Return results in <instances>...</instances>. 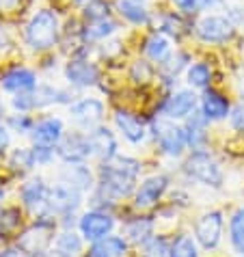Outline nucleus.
<instances>
[{"instance_id":"nucleus-1","label":"nucleus","mask_w":244,"mask_h":257,"mask_svg":"<svg viewBox=\"0 0 244 257\" xmlns=\"http://www.w3.org/2000/svg\"><path fill=\"white\" fill-rule=\"evenodd\" d=\"M141 173V164L126 158V156H114L112 160H106L104 167L99 169V190L97 195L102 199H114L128 197L136 186V180H139Z\"/></svg>"},{"instance_id":"nucleus-2","label":"nucleus","mask_w":244,"mask_h":257,"mask_svg":"<svg viewBox=\"0 0 244 257\" xmlns=\"http://www.w3.org/2000/svg\"><path fill=\"white\" fill-rule=\"evenodd\" d=\"M59 31H61V22L59 16L50 9L39 11L37 16H33V20L26 26V44L31 46L35 52L48 50L56 44L59 39Z\"/></svg>"},{"instance_id":"nucleus-3","label":"nucleus","mask_w":244,"mask_h":257,"mask_svg":"<svg viewBox=\"0 0 244 257\" xmlns=\"http://www.w3.org/2000/svg\"><path fill=\"white\" fill-rule=\"evenodd\" d=\"M54 235V220H48V216H39L31 229H26L18 240V248L28 257H41L52 242Z\"/></svg>"},{"instance_id":"nucleus-4","label":"nucleus","mask_w":244,"mask_h":257,"mask_svg":"<svg viewBox=\"0 0 244 257\" xmlns=\"http://www.w3.org/2000/svg\"><path fill=\"white\" fill-rule=\"evenodd\" d=\"M184 171L188 173L192 180H197L205 186H212V188H218L222 184V171L218 167V162L212 158L210 154L205 152H195L184 164Z\"/></svg>"},{"instance_id":"nucleus-5","label":"nucleus","mask_w":244,"mask_h":257,"mask_svg":"<svg viewBox=\"0 0 244 257\" xmlns=\"http://www.w3.org/2000/svg\"><path fill=\"white\" fill-rule=\"evenodd\" d=\"M69 93L67 91H61V89H54V87H37V91H26V93H16L13 97V106L20 110V112H26V110H33V108H44V106L50 104H63V102H69Z\"/></svg>"},{"instance_id":"nucleus-6","label":"nucleus","mask_w":244,"mask_h":257,"mask_svg":"<svg viewBox=\"0 0 244 257\" xmlns=\"http://www.w3.org/2000/svg\"><path fill=\"white\" fill-rule=\"evenodd\" d=\"M82 190L71 186L67 182H59L54 188H50V214H59L63 218H69L82 203Z\"/></svg>"},{"instance_id":"nucleus-7","label":"nucleus","mask_w":244,"mask_h":257,"mask_svg":"<svg viewBox=\"0 0 244 257\" xmlns=\"http://www.w3.org/2000/svg\"><path fill=\"white\" fill-rule=\"evenodd\" d=\"M197 35L205 44H225L233 37V22L225 16H205L197 24Z\"/></svg>"},{"instance_id":"nucleus-8","label":"nucleus","mask_w":244,"mask_h":257,"mask_svg":"<svg viewBox=\"0 0 244 257\" xmlns=\"http://www.w3.org/2000/svg\"><path fill=\"white\" fill-rule=\"evenodd\" d=\"M22 203L26 205L31 212H37L39 216H48L50 214V188L44 184L41 177L28 180L22 190H20Z\"/></svg>"},{"instance_id":"nucleus-9","label":"nucleus","mask_w":244,"mask_h":257,"mask_svg":"<svg viewBox=\"0 0 244 257\" xmlns=\"http://www.w3.org/2000/svg\"><path fill=\"white\" fill-rule=\"evenodd\" d=\"M80 233L84 240H91V242H97V240H104L106 235L112 231L114 227V220L110 214H106L102 210H93L87 212L80 216Z\"/></svg>"},{"instance_id":"nucleus-10","label":"nucleus","mask_w":244,"mask_h":257,"mask_svg":"<svg viewBox=\"0 0 244 257\" xmlns=\"http://www.w3.org/2000/svg\"><path fill=\"white\" fill-rule=\"evenodd\" d=\"M222 235V214L207 212L195 225V238L203 248H216Z\"/></svg>"},{"instance_id":"nucleus-11","label":"nucleus","mask_w":244,"mask_h":257,"mask_svg":"<svg viewBox=\"0 0 244 257\" xmlns=\"http://www.w3.org/2000/svg\"><path fill=\"white\" fill-rule=\"evenodd\" d=\"M156 139L167 156H179L186 149V145H188L184 127H177V125L171 123V121H158L156 123Z\"/></svg>"},{"instance_id":"nucleus-12","label":"nucleus","mask_w":244,"mask_h":257,"mask_svg":"<svg viewBox=\"0 0 244 257\" xmlns=\"http://www.w3.org/2000/svg\"><path fill=\"white\" fill-rule=\"evenodd\" d=\"M69 115L80 127H84V130H93L104 117V104L95 97H84V99H80V102L71 104Z\"/></svg>"},{"instance_id":"nucleus-13","label":"nucleus","mask_w":244,"mask_h":257,"mask_svg":"<svg viewBox=\"0 0 244 257\" xmlns=\"http://www.w3.org/2000/svg\"><path fill=\"white\" fill-rule=\"evenodd\" d=\"M56 154L65 162H84L91 156V145L87 134H71L59 141L56 145Z\"/></svg>"},{"instance_id":"nucleus-14","label":"nucleus","mask_w":244,"mask_h":257,"mask_svg":"<svg viewBox=\"0 0 244 257\" xmlns=\"http://www.w3.org/2000/svg\"><path fill=\"white\" fill-rule=\"evenodd\" d=\"M197 108V95L195 91L190 89H182L177 93L171 95L167 102H164V108L162 112L167 115L169 119H184V117H190Z\"/></svg>"},{"instance_id":"nucleus-15","label":"nucleus","mask_w":244,"mask_h":257,"mask_svg":"<svg viewBox=\"0 0 244 257\" xmlns=\"http://www.w3.org/2000/svg\"><path fill=\"white\" fill-rule=\"evenodd\" d=\"M167 186H169V180L164 175H152V177H147V180L141 184V188L136 190V201H134V205L139 210L152 208L158 199L164 195Z\"/></svg>"},{"instance_id":"nucleus-16","label":"nucleus","mask_w":244,"mask_h":257,"mask_svg":"<svg viewBox=\"0 0 244 257\" xmlns=\"http://www.w3.org/2000/svg\"><path fill=\"white\" fill-rule=\"evenodd\" d=\"M89 145H91V156H97L99 160H112L117 156V141H114L112 132L106 127H93L87 132Z\"/></svg>"},{"instance_id":"nucleus-17","label":"nucleus","mask_w":244,"mask_h":257,"mask_svg":"<svg viewBox=\"0 0 244 257\" xmlns=\"http://www.w3.org/2000/svg\"><path fill=\"white\" fill-rule=\"evenodd\" d=\"M33 141L35 145H59V141L63 139V121L56 119V117H46L37 121L33 125Z\"/></svg>"},{"instance_id":"nucleus-18","label":"nucleus","mask_w":244,"mask_h":257,"mask_svg":"<svg viewBox=\"0 0 244 257\" xmlns=\"http://www.w3.org/2000/svg\"><path fill=\"white\" fill-rule=\"evenodd\" d=\"M65 78H67L71 84H76V87H91V84L97 82L99 71H97V67L93 65V63H89V61L74 59V61L67 63V67H65Z\"/></svg>"},{"instance_id":"nucleus-19","label":"nucleus","mask_w":244,"mask_h":257,"mask_svg":"<svg viewBox=\"0 0 244 257\" xmlns=\"http://www.w3.org/2000/svg\"><path fill=\"white\" fill-rule=\"evenodd\" d=\"M0 84L9 93H26V91H33L37 87V76L31 69H11L3 76Z\"/></svg>"},{"instance_id":"nucleus-20","label":"nucleus","mask_w":244,"mask_h":257,"mask_svg":"<svg viewBox=\"0 0 244 257\" xmlns=\"http://www.w3.org/2000/svg\"><path fill=\"white\" fill-rule=\"evenodd\" d=\"M207 119L203 115V110L201 112H192L188 123H186L184 132H186V141H188V145L195 149V152H199V149H203L205 141H207Z\"/></svg>"},{"instance_id":"nucleus-21","label":"nucleus","mask_w":244,"mask_h":257,"mask_svg":"<svg viewBox=\"0 0 244 257\" xmlns=\"http://www.w3.org/2000/svg\"><path fill=\"white\" fill-rule=\"evenodd\" d=\"M114 123H117L119 132L130 143H143L147 137V130H145V125H143V121L136 119L134 115H130V112H126V110H117Z\"/></svg>"},{"instance_id":"nucleus-22","label":"nucleus","mask_w":244,"mask_h":257,"mask_svg":"<svg viewBox=\"0 0 244 257\" xmlns=\"http://www.w3.org/2000/svg\"><path fill=\"white\" fill-rule=\"evenodd\" d=\"M201 110H203V115L210 121H218V119H225L229 115V102H227V97H222L218 93V91L207 89L203 93V97H201Z\"/></svg>"},{"instance_id":"nucleus-23","label":"nucleus","mask_w":244,"mask_h":257,"mask_svg":"<svg viewBox=\"0 0 244 257\" xmlns=\"http://www.w3.org/2000/svg\"><path fill=\"white\" fill-rule=\"evenodd\" d=\"M61 180L71 184V186H76L82 192L91 190V186H93V175H91L89 167H84L82 162H67L65 171L61 173Z\"/></svg>"},{"instance_id":"nucleus-24","label":"nucleus","mask_w":244,"mask_h":257,"mask_svg":"<svg viewBox=\"0 0 244 257\" xmlns=\"http://www.w3.org/2000/svg\"><path fill=\"white\" fill-rule=\"evenodd\" d=\"M145 52L147 56L152 61L156 63H162V61H167L169 59V54H171V44H169V39L164 37V35H152V37L147 39V44H145Z\"/></svg>"},{"instance_id":"nucleus-25","label":"nucleus","mask_w":244,"mask_h":257,"mask_svg":"<svg viewBox=\"0 0 244 257\" xmlns=\"http://www.w3.org/2000/svg\"><path fill=\"white\" fill-rule=\"evenodd\" d=\"M117 9H119L121 16H124L128 22H132V24H145L149 20L147 11H145V5L136 3V0H119Z\"/></svg>"},{"instance_id":"nucleus-26","label":"nucleus","mask_w":244,"mask_h":257,"mask_svg":"<svg viewBox=\"0 0 244 257\" xmlns=\"http://www.w3.org/2000/svg\"><path fill=\"white\" fill-rule=\"evenodd\" d=\"M229 240H231L233 251L238 255H244V208H240L231 216V223H229Z\"/></svg>"},{"instance_id":"nucleus-27","label":"nucleus","mask_w":244,"mask_h":257,"mask_svg":"<svg viewBox=\"0 0 244 257\" xmlns=\"http://www.w3.org/2000/svg\"><path fill=\"white\" fill-rule=\"evenodd\" d=\"M114 31H117V24H114L110 18H102V20H95V22H89V26L84 28V39L87 41L106 39Z\"/></svg>"},{"instance_id":"nucleus-28","label":"nucleus","mask_w":244,"mask_h":257,"mask_svg":"<svg viewBox=\"0 0 244 257\" xmlns=\"http://www.w3.org/2000/svg\"><path fill=\"white\" fill-rule=\"evenodd\" d=\"M54 246L59 248V251L67 253L69 257H74V255H78L82 251V238L76 231L65 229V231H61L59 235H56V244Z\"/></svg>"},{"instance_id":"nucleus-29","label":"nucleus","mask_w":244,"mask_h":257,"mask_svg":"<svg viewBox=\"0 0 244 257\" xmlns=\"http://www.w3.org/2000/svg\"><path fill=\"white\" fill-rule=\"evenodd\" d=\"M152 229H154V223L149 218H136L126 225V235L132 242H147L149 235H152Z\"/></svg>"},{"instance_id":"nucleus-30","label":"nucleus","mask_w":244,"mask_h":257,"mask_svg":"<svg viewBox=\"0 0 244 257\" xmlns=\"http://www.w3.org/2000/svg\"><path fill=\"white\" fill-rule=\"evenodd\" d=\"M169 257H199V253H197V242L192 240V235H188V233L177 235L175 242L171 244Z\"/></svg>"},{"instance_id":"nucleus-31","label":"nucleus","mask_w":244,"mask_h":257,"mask_svg":"<svg viewBox=\"0 0 244 257\" xmlns=\"http://www.w3.org/2000/svg\"><path fill=\"white\" fill-rule=\"evenodd\" d=\"M210 78H212V71L210 67L205 65V63H197V65H192L188 69V82H190V87H207V82H210Z\"/></svg>"},{"instance_id":"nucleus-32","label":"nucleus","mask_w":244,"mask_h":257,"mask_svg":"<svg viewBox=\"0 0 244 257\" xmlns=\"http://www.w3.org/2000/svg\"><path fill=\"white\" fill-rule=\"evenodd\" d=\"M11 167L22 169V171H28V169L37 167L33 149H16V152L11 154Z\"/></svg>"},{"instance_id":"nucleus-33","label":"nucleus","mask_w":244,"mask_h":257,"mask_svg":"<svg viewBox=\"0 0 244 257\" xmlns=\"http://www.w3.org/2000/svg\"><path fill=\"white\" fill-rule=\"evenodd\" d=\"M171 248L167 246L164 238H149L143 248V257H169Z\"/></svg>"},{"instance_id":"nucleus-34","label":"nucleus","mask_w":244,"mask_h":257,"mask_svg":"<svg viewBox=\"0 0 244 257\" xmlns=\"http://www.w3.org/2000/svg\"><path fill=\"white\" fill-rule=\"evenodd\" d=\"M84 18L89 22H95V20L108 18V5L102 3V0H91V3L84 7Z\"/></svg>"},{"instance_id":"nucleus-35","label":"nucleus","mask_w":244,"mask_h":257,"mask_svg":"<svg viewBox=\"0 0 244 257\" xmlns=\"http://www.w3.org/2000/svg\"><path fill=\"white\" fill-rule=\"evenodd\" d=\"M102 242L106 244V248L110 251L112 257H121V255H126V251H128L126 240H124V238H119V235H106Z\"/></svg>"},{"instance_id":"nucleus-36","label":"nucleus","mask_w":244,"mask_h":257,"mask_svg":"<svg viewBox=\"0 0 244 257\" xmlns=\"http://www.w3.org/2000/svg\"><path fill=\"white\" fill-rule=\"evenodd\" d=\"M18 225H20V212L18 210L3 212V216H0V229L9 231V229H16Z\"/></svg>"},{"instance_id":"nucleus-37","label":"nucleus","mask_w":244,"mask_h":257,"mask_svg":"<svg viewBox=\"0 0 244 257\" xmlns=\"http://www.w3.org/2000/svg\"><path fill=\"white\" fill-rule=\"evenodd\" d=\"M33 154H35V162H37V164H48L50 160L54 158V147H50V145H35Z\"/></svg>"},{"instance_id":"nucleus-38","label":"nucleus","mask_w":244,"mask_h":257,"mask_svg":"<svg viewBox=\"0 0 244 257\" xmlns=\"http://www.w3.org/2000/svg\"><path fill=\"white\" fill-rule=\"evenodd\" d=\"M9 125L13 127L16 132H22V134H26V132H31L33 130V121L28 119L26 115H16V117H11L9 119Z\"/></svg>"},{"instance_id":"nucleus-39","label":"nucleus","mask_w":244,"mask_h":257,"mask_svg":"<svg viewBox=\"0 0 244 257\" xmlns=\"http://www.w3.org/2000/svg\"><path fill=\"white\" fill-rule=\"evenodd\" d=\"M132 78H134L136 82L149 80V78H152V67H149L145 61H139V63L134 65V69H132Z\"/></svg>"},{"instance_id":"nucleus-40","label":"nucleus","mask_w":244,"mask_h":257,"mask_svg":"<svg viewBox=\"0 0 244 257\" xmlns=\"http://www.w3.org/2000/svg\"><path fill=\"white\" fill-rule=\"evenodd\" d=\"M231 125H233V130H235V132L244 134V104L238 106V108L231 112Z\"/></svg>"},{"instance_id":"nucleus-41","label":"nucleus","mask_w":244,"mask_h":257,"mask_svg":"<svg viewBox=\"0 0 244 257\" xmlns=\"http://www.w3.org/2000/svg\"><path fill=\"white\" fill-rule=\"evenodd\" d=\"M84 257H112V255H110L108 248H106L104 242H102V240H97V242H93V246L89 248Z\"/></svg>"},{"instance_id":"nucleus-42","label":"nucleus","mask_w":244,"mask_h":257,"mask_svg":"<svg viewBox=\"0 0 244 257\" xmlns=\"http://www.w3.org/2000/svg\"><path fill=\"white\" fill-rule=\"evenodd\" d=\"M173 5L179 11H186V13H192L199 9V0H173Z\"/></svg>"},{"instance_id":"nucleus-43","label":"nucleus","mask_w":244,"mask_h":257,"mask_svg":"<svg viewBox=\"0 0 244 257\" xmlns=\"http://www.w3.org/2000/svg\"><path fill=\"white\" fill-rule=\"evenodd\" d=\"M7 145H9V130L5 125H0V152L7 149Z\"/></svg>"},{"instance_id":"nucleus-44","label":"nucleus","mask_w":244,"mask_h":257,"mask_svg":"<svg viewBox=\"0 0 244 257\" xmlns=\"http://www.w3.org/2000/svg\"><path fill=\"white\" fill-rule=\"evenodd\" d=\"M20 5V0H0V9L3 11H13Z\"/></svg>"},{"instance_id":"nucleus-45","label":"nucleus","mask_w":244,"mask_h":257,"mask_svg":"<svg viewBox=\"0 0 244 257\" xmlns=\"http://www.w3.org/2000/svg\"><path fill=\"white\" fill-rule=\"evenodd\" d=\"M216 5H222V0H199V9H214Z\"/></svg>"},{"instance_id":"nucleus-46","label":"nucleus","mask_w":244,"mask_h":257,"mask_svg":"<svg viewBox=\"0 0 244 257\" xmlns=\"http://www.w3.org/2000/svg\"><path fill=\"white\" fill-rule=\"evenodd\" d=\"M41 257H69L67 253H63V251H59V248H48V251L44 253V255H41Z\"/></svg>"},{"instance_id":"nucleus-47","label":"nucleus","mask_w":244,"mask_h":257,"mask_svg":"<svg viewBox=\"0 0 244 257\" xmlns=\"http://www.w3.org/2000/svg\"><path fill=\"white\" fill-rule=\"evenodd\" d=\"M5 48H7V35L3 28H0V50H5Z\"/></svg>"},{"instance_id":"nucleus-48","label":"nucleus","mask_w":244,"mask_h":257,"mask_svg":"<svg viewBox=\"0 0 244 257\" xmlns=\"http://www.w3.org/2000/svg\"><path fill=\"white\" fill-rule=\"evenodd\" d=\"M0 257H24V255H20L16 251H5V253H0Z\"/></svg>"},{"instance_id":"nucleus-49","label":"nucleus","mask_w":244,"mask_h":257,"mask_svg":"<svg viewBox=\"0 0 244 257\" xmlns=\"http://www.w3.org/2000/svg\"><path fill=\"white\" fill-rule=\"evenodd\" d=\"M5 115V106H3V99H0V117Z\"/></svg>"},{"instance_id":"nucleus-50","label":"nucleus","mask_w":244,"mask_h":257,"mask_svg":"<svg viewBox=\"0 0 244 257\" xmlns=\"http://www.w3.org/2000/svg\"><path fill=\"white\" fill-rule=\"evenodd\" d=\"M78 3H84V0H78Z\"/></svg>"},{"instance_id":"nucleus-51","label":"nucleus","mask_w":244,"mask_h":257,"mask_svg":"<svg viewBox=\"0 0 244 257\" xmlns=\"http://www.w3.org/2000/svg\"><path fill=\"white\" fill-rule=\"evenodd\" d=\"M0 197H3V192H0Z\"/></svg>"}]
</instances>
